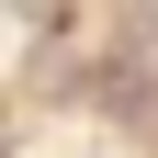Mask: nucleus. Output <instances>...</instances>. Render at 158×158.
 <instances>
[]
</instances>
